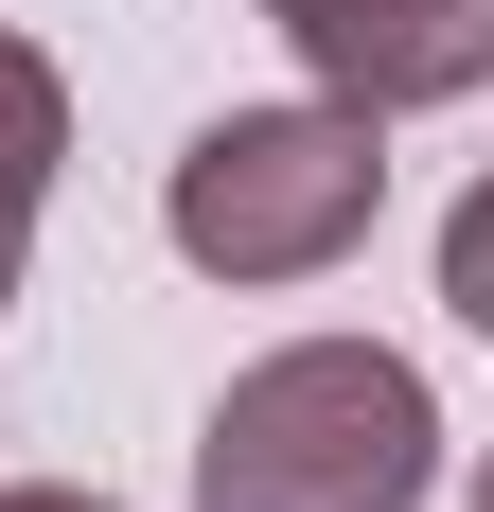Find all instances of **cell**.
I'll return each instance as SVG.
<instances>
[{
	"label": "cell",
	"mask_w": 494,
	"mask_h": 512,
	"mask_svg": "<svg viewBox=\"0 0 494 512\" xmlns=\"http://www.w3.org/2000/svg\"><path fill=\"white\" fill-rule=\"evenodd\" d=\"M442 389L389 336H283L195 407V512H424Z\"/></svg>",
	"instance_id": "obj_1"
},
{
	"label": "cell",
	"mask_w": 494,
	"mask_h": 512,
	"mask_svg": "<svg viewBox=\"0 0 494 512\" xmlns=\"http://www.w3.org/2000/svg\"><path fill=\"white\" fill-rule=\"evenodd\" d=\"M389 212V124L336 89H283V106H212L177 177H159V248L230 283V301H283V283H336Z\"/></svg>",
	"instance_id": "obj_2"
},
{
	"label": "cell",
	"mask_w": 494,
	"mask_h": 512,
	"mask_svg": "<svg viewBox=\"0 0 494 512\" xmlns=\"http://www.w3.org/2000/svg\"><path fill=\"white\" fill-rule=\"evenodd\" d=\"M265 36L371 124H424V106L494 89V0H265Z\"/></svg>",
	"instance_id": "obj_3"
},
{
	"label": "cell",
	"mask_w": 494,
	"mask_h": 512,
	"mask_svg": "<svg viewBox=\"0 0 494 512\" xmlns=\"http://www.w3.org/2000/svg\"><path fill=\"white\" fill-rule=\"evenodd\" d=\"M53 177H71V71H53V53L0 18V301H18V265H36Z\"/></svg>",
	"instance_id": "obj_4"
},
{
	"label": "cell",
	"mask_w": 494,
	"mask_h": 512,
	"mask_svg": "<svg viewBox=\"0 0 494 512\" xmlns=\"http://www.w3.org/2000/svg\"><path fill=\"white\" fill-rule=\"evenodd\" d=\"M442 318H459V336H494V177L442 212Z\"/></svg>",
	"instance_id": "obj_5"
},
{
	"label": "cell",
	"mask_w": 494,
	"mask_h": 512,
	"mask_svg": "<svg viewBox=\"0 0 494 512\" xmlns=\"http://www.w3.org/2000/svg\"><path fill=\"white\" fill-rule=\"evenodd\" d=\"M0 512H124V495H89V477H0Z\"/></svg>",
	"instance_id": "obj_6"
},
{
	"label": "cell",
	"mask_w": 494,
	"mask_h": 512,
	"mask_svg": "<svg viewBox=\"0 0 494 512\" xmlns=\"http://www.w3.org/2000/svg\"><path fill=\"white\" fill-rule=\"evenodd\" d=\"M477 512H494V442H477Z\"/></svg>",
	"instance_id": "obj_7"
}]
</instances>
